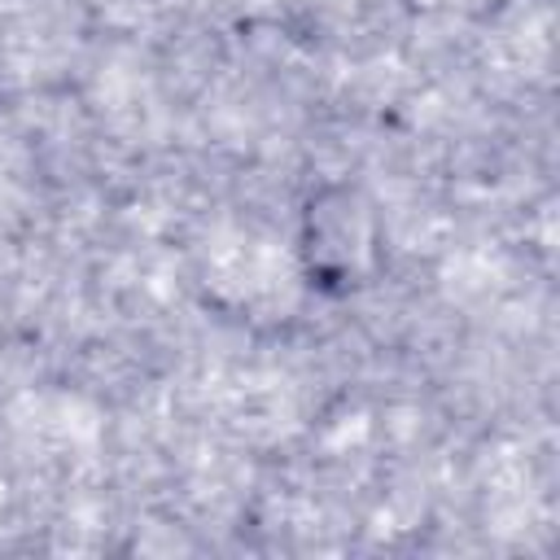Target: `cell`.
I'll return each instance as SVG.
<instances>
[{"label": "cell", "mask_w": 560, "mask_h": 560, "mask_svg": "<svg viewBox=\"0 0 560 560\" xmlns=\"http://www.w3.org/2000/svg\"><path fill=\"white\" fill-rule=\"evenodd\" d=\"M298 267L324 298H354L385 271V214L354 179H328L298 210Z\"/></svg>", "instance_id": "cell-1"}]
</instances>
